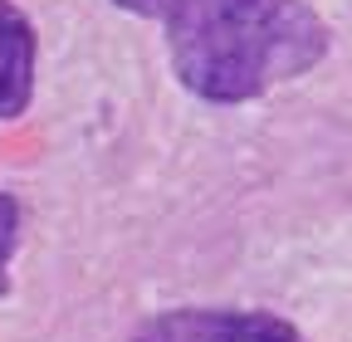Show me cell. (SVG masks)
<instances>
[{
    "label": "cell",
    "instance_id": "6da1fadb",
    "mask_svg": "<svg viewBox=\"0 0 352 342\" xmlns=\"http://www.w3.org/2000/svg\"><path fill=\"white\" fill-rule=\"evenodd\" d=\"M162 20L176 78L206 103H250L328 54L308 0H166Z\"/></svg>",
    "mask_w": 352,
    "mask_h": 342
},
{
    "label": "cell",
    "instance_id": "7a4b0ae2",
    "mask_svg": "<svg viewBox=\"0 0 352 342\" xmlns=\"http://www.w3.org/2000/svg\"><path fill=\"white\" fill-rule=\"evenodd\" d=\"M294 323L259 308H171L147 318L132 342H294Z\"/></svg>",
    "mask_w": 352,
    "mask_h": 342
},
{
    "label": "cell",
    "instance_id": "3957f363",
    "mask_svg": "<svg viewBox=\"0 0 352 342\" xmlns=\"http://www.w3.org/2000/svg\"><path fill=\"white\" fill-rule=\"evenodd\" d=\"M34 64H39V39L30 15L15 0H0V122H10L30 108Z\"/></svg>",
    "mask_w": 352,
    "mask_h": 342
},
{
    "label": "cell",
    "instance_id": "277c9868",
    "mask_svg": "<svg viewBox=\"0 0 352 342\" xmlns=\"http://www.w3.org/2000/svg\"><path fill=\"white\" fill-rule=\"evenodd\" d=\"M20 244V201L0 191V298L10 293V260Z\"/></svg>",
    "mask_w": 352,
    "mask_h": 342
},
{
    "label": "cell",
    "instance_id": "5b68a950",
    "mask_svg": "<svg viewBox=\"0 0 352 342\" xmlns=\"http://www.w3.org/2000/svg\"><path fill=\"white\" fill-rule=\"evenodd\" d=\"M118 10H127V15H142V20H162V10H166V0H113Z\"/></svg>",
    "mask_w": 352,
    "mask_h": 342
},
{
    "label": "cell",
    "instance_id": "8992f818",
    "mask_svg": "<svg viewBox=\"0 0 352 342\" xmlns=\"http://www.w3.org/2000/svg\"><path fill=\"white\" fill-rule=\"evenodd\" d=\"M294 342H303V337H294Z\"/></svg>",
    "mask_w": 352,
    "mask_h": 342
}]
</instances>
